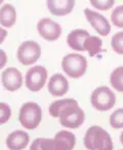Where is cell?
Returning a JSON list of instances; mask_svg holds the SVG:
<instances>
[{
  "label": "cell",
  "instance_id": "cell-22",
  "mask_svg": "<svg viewBox=\"0 0 123 150\" xmlns=\"http://www.w3.org/2000/svg\"><path fill=\"white\" fill-rule=\"evenodd\" d=\"M113 25L118 28H123V5H118L111 15Z\"/></svg>",
  "mask_w": 123,
  "mask_h": 150
},
{
  "label": "cell",
  "instance_id": "cell-27",
  "mask_svg": "<svg viewBox=\"0 0 123 150\" xmlns=\"http://www.w3.org/2000/svg\"><path fill=\"white\" fill-rule=\"evenodd\" d=\"M120 150H123V149H120Z\"/></svg>",
  "mask_w": 123,
  "mask_h": 150
},
{
  "label": "cell",
  "instance_id": "cell-6",
  "mask_svg": "<svg viewBox=\"0 0 123 150\" xmlns=\"http://www.w3.org/2000/svg\"><path fill=\"white\" fill-rule=\"evenodd\" d=\"M41 56V47L34 40H26L19 46L17 58L21 64L25 66L34 64Z\"/></svg>",
  "mask_w": 123,
  "mask_h": 150
},
{
  "label": "cell",
  "instance_id": "cell-25",
  "mask_svg": "<svg viewBox=\"0 0 123 150\" xmlns=\"http://www.w3.org/2000/svg\"><path fill=\"white\" fill-rule=\"evenodd\" d=\"M1 52V68H3V66L6 64L7 58H6V54H5V52H3V50H1V52Z\"/></svg>",
  "mask_w": 123,
  "mask_h": 150
},
{
  "label": "cell",
  "instance_id": "cell-13",
  "mask_svg": "<svg viewBox=\"0 0 123 150\" xmlns=\"http://www.w3.org/2000/svg\"><path fill=\"white\" fill-rule=\"evenodd\" d=\"M75 144V135L65 129L58 132L53 138V150H72Z\"/></svg>",
  "mask_w": 123,
  "mask_h": 150
},
{
  "label": "cell",
  "instance_id": "cell-21",
  "mask_svg": "<svg viewBox=\"0 0 123 150\" xmlns=\"http://www.w3.org/2000/svg\"><path fill=\"white\" fill-rule=\"evenodd\" d=\"M111 45L116 54H123V31L117 32L112 36Z\"/></svg>",
  "mask_w": 123,
  "mask_h": 150
},
{
  "label": "cell",
  "instance_id": "cell-1",
  "mask_svg": "<svg viewBox=\"0 0 123 150\" xmlns=\"http://www.w3.org/2000/svg\"><path fill=\"white\" fill-rule=\"evenodd\" d=\"M49 114L52 117L58 118V121L63 127L69 129H78L84 122L85 114L80 108L75 99H62L56 100L50 104Z\"/></svg>",
  "mask_w": 123,
  "mask_h": 150
},
{
  "label": "cell",
  "instance_id": "cell-3",
  "mask_svg": "<svg viewBox=\"0 0 123 150\" xmlns=\"http://www.w3.org/2000/svg\"><path fill=\"white\" fill-rule=\"evenodd\" d=\"M42 119V109L37 103L27 102L23 104L19 112V121L27 129H34L40 125Z\"/></svg>",
  "mask_w": 123,
  "mask_h": 150
},
{
  "label": "cell",
  "instance_id": "cell-12",
  "mask_svg": "<svg viewBox=\"0 0 123 150\" xmlns=\"http://www.w3.org/2000/svg\"><path fill=\"white\" fill-rule=\"evenodd\" d=\"M30 136L25 131L17 129L6 138V146L9 150H23L29 145Z\"/></svg>",
  "mask_w": 123,
  "mask_h": 150
},
{
  "label": "cell",
  "instance_id": "cell-7",
  "mask_svg": "<svg viewBox=\"0 0 123 150\" xmlns=\"http://www.w3.org/2000/svg\"><path fill=\"white\" fill-rule=\"evenodd\" d=\"M47 70L43 66H34L27 71L25 76L26 86L31 92H39L45 86Z\"/></svg>",
  "mask_w": 123,
  "mask_h": 150
},
{
  "label": "cell",
  "instance_id": "cell-23",
  "mask_svg": "<svg viewBox=\"0 0 123 150\" xmlns=\"http://www.w3.org/2000/svg\"><path fill=\"white\" fill-rule=\"evenodd\" d=\"M11 109L9 107L8 104H6L5 102L0 103V123L3 125V123L7 122L8 119L11 118Z\"/></svg>",
  "mask_w": 123,
  "mask_h": 150
},
{
  "label": "cell",
  "instance_id": "cell-11",
  "mask_svg": "<svg viewBox=\"0 0 123 150\" xmlns=\"http://www.w3.org/2000/svg\"><path fill=\"white\" fill-rule=\"evenodd\" d=\"M47 90L53 97H62L69 91V82L64 75L56 73L52 75L48 81Z\"/></svg>",
  "mask_w": 123,
  "mask_h": 150
},
{
  "label": "cell",
  "instance_id": "cell-2",
  "mask_svg": "<svg viewBox=\"0 0 123 150\" xmlns=\"http://www.w3.org/2000/svg\"><path fill=\"white\" fill-rule=\"evenodd\" d=\"M83 145L88 150H113V141L110 134L100 125H92L86 131Z\"/></svg>",
  "mask_w": 123,
  "mask_h": 150
},
{
  "label": "cell",
  "instance_id": "cell-18",
  "mask_svg": "<svg viewBox=\"0 0 123 150\" xmlns=\"http://www.w3.org/2000/svg\"><path fill=\"white\" fill-rule=\"evenodd\" d=\"M111 86L116 91L123 93V66L117 67L110 75Z\"/></svg>",
  "mask_w": 123,
  "mask_h": 150
},
{
  "label": "cell",
  "instance_id": "cell-24",
  "mask_svg": "<svg viewBox=\"0 0 123 150\" xmlns=\"http://www.w3.org/2000/svg\"><path fill=\"white\" fill-rule=\"evenodd\" d=\"M91 5L100 11H108L114 5L113 0H90Z\"/></svg>",
  "mask_w": 123,
  "mask_h": 150
},
{
  "label": "cell",
  "instance_id": "cell-17",
  "mask_svg": "<svg viewBox=\"0 0 123 150\" xmlns=\"http://www.w3.org/2000/svg\"><path fill=\"white\" fill-rule=\"evenodd\" d=\"M102 45L103 42L102 39L98 36H88L84 41V50L88 52L90 57H94L98 54L102 52Z\"/></svg>",
  "mask_w": 123,
  "mask_h": 150
},
{
  "label": "cell",
  "instance_id": "cell-20",
  "mask_svg": "<svg viewBox=\"0 0 123 150\" xmlns=\"http://www.w3.org/2000/svg\"><path fill=\"white\" fill-rule=\"evenodd\" d=\"M110 125L113 129H122L123 127V108L115 110L110 116Z\"/></svg>",
  "mask_w": 123,
  "mask_h": 150
},
{
  "label": "cell",
  "instance_id": "cell-5",
  "mask_svg": "<svg viewBox=\"0 0 123 150\" xmlns=\"http://www.w3.org/2000/svg\"><path fill=\"white\" fill-rule=\"evenodd\" d=\"M90 103L98 111H108L116 103V96L108 86H98L91 93Z\"/></svg>",
  "mask_w": 123,
  "mask_h": 150
},
{
  "label": "cell",
  "instance_id": "cell-8",
  "mask_svg": "<svg viewBox=\"0 0 123 150\" xmlns=\"http://www.w3.org/2000/svg\"><path fill=\"white\" fill-rule=\"evenodd\" d=\"M37 31L42 38L48 41H54L62 35V27L60 24L48 18H44L38 22Z\"/></svg>",
  "mask_w": 123,
  "mask_h": 150
},
{
  "label": "cell",
  "instance_id": "cell-4",
  "mask_svg": "<svg viewBox=\"0 0 123 150\" xmlns=\"http://www.w3.org/2000/svg\"><path fill=\"white\" fill-rule=\"evenodd\" d=\"M62 69L71 78H79L87 69V61L79 54H66L62 60Z\"/></svg>",
  "mask_w": 123,
  "mask_h": 150
},
{
  "label": "cell",
  "instance_id": "cell-10",
  "mask_svg": "<svg viewBox=\"0 0 123 150\" xmlns=\"http://www.w3.org/2000/svg\"><path fill=\"white\" fill-rule=\"evenodd\" d=\"M84 16L86 17L87 21L90 23L94 30L100 34L101 36H107L111 31V26L108 20L101 13H96L91 9L85 8L83 11Z\"/></svg>",
  "mask_w": 123,
  "mask_h": 150
},
{
  "label": "cell",
  "instance_id": "cell-14",
  "mask_svg": "<svg viewBox=\"0 0 123 150\" xmlns=\"http://www.w3.org/2000/svg\"><path fill=\"white\" fill-rule=\"evenodd\" d=\"M47 8L53 16L62 17L69 15L74 8V0H48Z\"/></svg>",
  "mask_w": 123,
  "mask_h": 150
},
{
  "label": "cell",
  "instance_id": "cell-9",
  "mask_svg": "<svg viewBox=\"0 0 123 150\" xmlns=\"http://www.w3.org/2000/svg\"><path fill=\"white\" fill-rule=\"evenodd\" d=\"M1 80L5 90L15 92L23 84V76L21 71L15 67H8L1 73Z\"/></svg>",
  "mask_w": 123,
  "mask_h": 150
},
{
  "label": "cell",
  "instance_id": "cell-16",
  "mask_svg": "<svg viewBox=\"0 0 123 150\" xmlns=\"http://www.w3.org/2000/svg\"><path fill=\"white\" fill-rule=\"evenodd\" d=\"M17 19V11L13 5L6 3L0 9V23L5 28H11L15 25Z\"/></svg>",
  "mask_w": 123,
  "mask_h": 150
},
{
  "label": "cell",
  "instance_id": "cell-26",
  "mask_svg": "<svg viewBox=\"0 0 123 150\" xmlns=\"http://www.w3.org/2000/svg\"><path fill=\"white\" fill-rule=\"evenodd\" d=\"M120 142H121V144L123 145V132L121 133V135H120Z\"/></svg>",
  "mask_w": 123,
  "mask_h": 150
},
{
  "label": "cell",
  "instance_id": "cell-19",
  "mask_svg": "<svg viewBox=\"0 0 123 150\" xmlns=\"http://www.w3.org/2000/svg\"><path fill=\"white\" fill-rule=\"evenodd\" d=\"M30 150H53V139L37 138L32 142Z\"/></svg>",
  "mask_w": 123,
  "mask_h": 150
},
{
  "label": "cell",
  "instance_id": "cell-15",
  "mask_svg": "<svg viewBox=\"0 0 123 150\" xmlns=\"http://www.w3.org/2000/svg\"><path fill=\"white\" fill-rule=\"evenodd\" d=\"M89 33L86 30L83 29H76L71 31L67 36V43L72 50L77 52H85L84 50V41L88 37Z\"/></svg>",
  "mask_w": 123,
  "mask_h": 150
}]
</instances>
